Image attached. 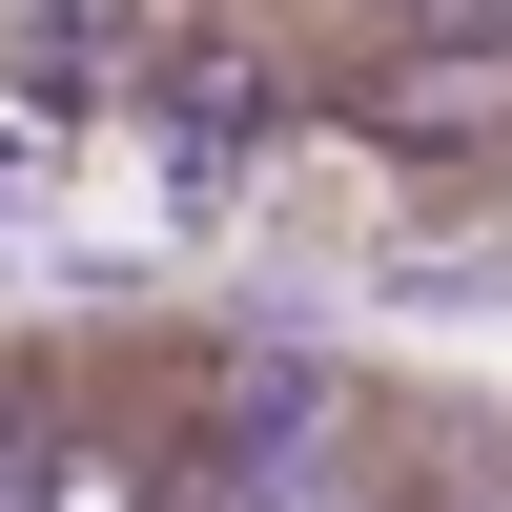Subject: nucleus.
<instances>
[{"label": "nucleus", "instance_id": "f257e3e1", "mask_svg": "<svg viewBox=\"0 0 512 512\" xmlns=\"http://www.w3.org/2000/svg\"><path fill=\"white\" fill-rule=\"evenodd\" d=\"M41 512H185V369H144V349H62Z\"/></svg>", "mask_w": 512, "mask_h": 512}, {"label": "nucleus", "instance_id": "f03ea898", "mask_svg": "<svg viewBox=\"0 0 512 512\" xmlns=\"http://www.w3.org/2000/svg\"><path fill=\"white\" fill-rule=\"evenodd\" d=\"M369 512H431V492H369Z\"/></svg>", "mask_w": 512, "mask_h": 512}]
</instances>
